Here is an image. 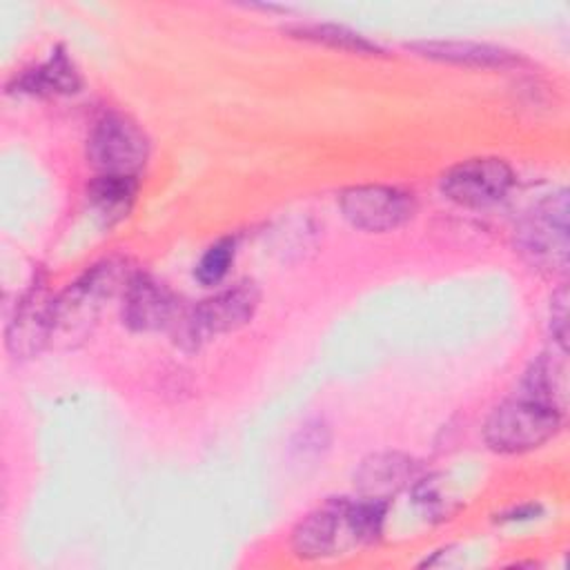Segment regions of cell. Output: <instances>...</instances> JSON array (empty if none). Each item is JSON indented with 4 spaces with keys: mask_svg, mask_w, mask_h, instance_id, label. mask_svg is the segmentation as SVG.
Masks as SVG:
<instances>
[{
    "mask_svg": "<svg viewBox=\"0 0 570 570\" xmlns=\"http://www.w3.org/2000/svg\"><path fill=\"white\" fill-rule=\"evenodd\" d=\"M514 249L537 272L563 276L568 272V191L539 200L514 229Z\"/></svg>",
    "mask_w": 570,
    "mask_h": 570,
    "instance_id": "6da1fadb",
    "label": "cell"
},
{
    "mask_svg": "<svg viewBox=\"0 0 570 570\" xmlns=\"http://www.w3.org/2000/svg\"><path fill=\"white\" fill-rule=\"evenodd\" d=\"M129 278L125 263L116 261H105L87 269L53 301V338H62L69 345L82 341L105 303L118 287H125Z\"/></svg>",
    "mask_w": 570,
    "mask_h": 570,
    "instance_id": "7a4b0ae2",
    "label": "cell"
},
{
    "mask_svg": "<svg viewBox=\"0 0 570 570\" xmlns=\"http://www.w3.org/2000/svg\"><path fill=\"white\" fill-rule=\"evenodd\" d=\"M561 414L557 407L517 392V396L490 412L483 425V439L490 450L501 454L530 452L559 432Z\"/></svg>",
    "mask_w": 570,
    "mask_h": 570,
    "instance_id": "3957f363",
    "label": "cell"
},
{
    "mask_svg": "<svg viewBox=\"0 0 570 570\" xmlns=\"http://www.w3.org/2000/svg\"><path fill=\"white\" fill-rule=\"evenodd\" d=\"M258 301V287L249 281L200 301L180 321H176L178 343L185 350H198L203 343L247 325L256 314Z\"/></svg>",
    "mask_w": 570,
    "mask_h": 570,
    "instance_id": "277c9868",
    "label": "cell"
},
{
    "mask_svg": "<svg viewBox=\"0 0 570 570\" xmlns=\"http://www.w3.org/2000/svg\"><path fill=\"white\" fill-rule=\"evenodd\" d=\"M87 156L102 176L138 178L149 156V138L127 114L107 111L91 127Z\"/></svg>",
    "mask_w": 570,
    "mask_h": 570,
    "instance_id": "5b68a950",
    "label": "cell"
},
{
    "mask_svg": "<svg viewBox=\"0 0 570 570\" xmlns=\"http://www.w3.org/2000/svg\"><path fill=\"white\" fill-rule=\"evenodd\" d=\"M361 546L352 521V499H330L309 512L292 532V548L301 559H323Z\"/></svg>",
    "mask_w": 570,
    "mask_h": 570,
    "instance_id": "8992f818",
    "label": "cell"
},
{
    "mask_svg": "<svg viewBox=\"0 0 570 570\" xmlns=\"http://www.w3.org/2000/svg\"><path fill=\"white\" fill-rule=\"evenodd\" d=\"M338 207L352 227L372 234L392 232L405 225L416 212V203L410 191L387 185H361L345 189L338 198Z\"/></svg>",
    "mask_w": 570,
    "mask_h": 570,
    "instance_id": "52a82bcc",
    "label": "cell"
},
{
    "mask_svg": "<svg viewBox=\"0 0 570 570\" xmlns=\"http://www.w3.org/2000/svg\"><path fill=\"white\" fill-rule=\"evenodd\" d=\"M510 187L512 169L501 158H470L450 167L441 178L443 196L468 209L497 205Z\"/></svg>",
    "mask_w": 570,
    "mask_h": 570,
    "instance_id": "ba28073f",
    "label": "cell"
},
{
    "mask_svg": "<svg viewBox=\"0 0 570 570\" xmlns=\"http://www.w3.org/2000/svg\"><path fill=\"white\" fill-rule=\"evenodd\" d=\"M53 301L40 283L20 298L7 327V347L13 356L31 358L53 338Z\"/></svg>",
    "mask_w": 570,
    "mask_h": 570,
    "instance_id": "9c48e42d",
    "label": "cell"
},
{
    "mask_svg": "<svg viewBox=\"0 0 570 570\" xmlns=\"http://www.w3.org/2000/svg\"><path fill=\"white\" fill-rule=\"evenodd\" d=\"M122 318L136 332H154L176 325V296L149 274H131L122 289Z\"/></svg>",
    "mask_w": 570,
    "mask_h": 570,
    "instance_id": "30bf717a",
    "label": "cell"
},
{
    "mask_svg": "<svg viewBox=\"0 0 570 570\" xmlns=\"http://www.w3.org/2000/svg\"><path fill=\"white\" fill-rule=\"evenodd\" d=\"M414 53L461 67H481V69H505L521 62L519 53L508 51L497 45L470 42V40H421L407 45Z\"/></svg>",
    "mask_w": 570,
    "mask_h": 570,
    "instance_id": "8fae6325",
    "label": "cell"
},
{
    "mask_svg": "<svg viewBox=\"0 0 570 570\" xmlns=\"http://www.w3.org/2000/svg\"><path fill=\"white\" fill-rule=\"evenodd\" d=\"M414 474V461L403 454H374L365 459L356 472V485L361 497L376 499V501H390L392 494H396L407 479Z\"/></svg>",
    "mask_w": 570,
    "mask_h": 570,
    "instance_id": "7c38bea8",
    "label": "cell"
},
{
    "mask_svg": "<svg viewBox=\"0 0 570 570\" xmlns=\"http://www.w3.org/2000/svg\"><path fill=\"white\" fill-rule=\"evenodd\" d=\"M78 87L80 76L62 49H56L40 67L16 78V91L31 96H67L76 94Z\"/></svg>",
    "mask_w": 570,
    "mask_h": 570,
    "instance_id": "4fadbf2b",
    "label": "cell"
},
{
    "mask_svg": "<svg viewBox=\"0 0 570 570\" xmlns=\"http://www.w3.org/2000/svg\"><path fill=\"white\" fill-rule=\"evenodd\" d=\"M566 352L559 350V354L546 352L541 354L530 370L523 376L521 383V394H528L532 399H539L559 412L566 407V396H568V381H566Z\"/></svg>",
    "mask_w": 570,
    "mask_h": 570,
    "instance_id": "5bb4252c",
    "label": "cell"
},
{
    "mask_svg": "<svg viewBox=\"0 0 570 570\" xmlns=\"http://www.w3.org/2000/svg\"><path fill=\"white\" fill-rule=\"evenodd\" d=\"M138 178L131 176H102L98 174L89 185V203L96 214L107 223L114 225L127 216L131 203L136 198Z\"/></svg>",
    "mask_w": 570,
    "mask_h": 570,
    "instance_id": "9a60e30c",
    "label": "cell"
},
{
    "mask_svg": "<svg viewBox=\"0 0 570 570\" xmlns=\"http://www.w3.org/2000/svg\"><path fill=\"white\" fill-rule=\"evenodd\" d=\"M294 38L301 40H309L316 45H325L332 49H341V51H350V53H361V56H381L383 49L367 40L365 36L341 27V24H296L292 29H287Z\"/></svg>",
    "mask_w": 570,
    "mask_h": 570,
    "instance_id": "2e32d148",
    "label": "cell"
},
{
    "mask_svg": "<svg viewBox=\"0 0 570 570\" xmlns=\"http://www.w3.org/2000/svg\"><path fill=\"white\" fill-rule=\"evenodd\" d=\"M234 254H236V240L232 236L218 238L214 245L207 247V252L196 263V269H194L196 281L203 285H218L227 276L234 263Z\"/></svg>",
    "mask_w": 570,
    "mask_h": 570,
    "instance_id": "e0dca14e",
    "label": "cell"
},
{
    "mask_svg": "<svg viewBox=\"0 0 570 570\" xmlns=\"http://www.w3.org/2000/svg\"><path fill=\"white\" fill-rule=\"evenodd\" d=\"M550 332H552V338L557 341L559 350H566V338H568V287L566 285H561L552 294Z\"/></svg>",
    "mask_w": 570,
    "mask_h": 570,
    "instance_id": "ac0fdd59",
    "label": "cell"
},
{
    "mask_svg": "<svg viewBox=\"0 0 570 570\" xmlns=\"http://www.w3.org/2000/svg\"><path fill=\"white\" fill-rule=\"evenodd\" d=\"M537 512H539V505H521L519 510L514 508L512 512H508V514H503V519L505 521H521V519H532V517H537Z\"/></svg>",
    "mask_w": 570,
    "mask_h": 570,
    "instance_id": "d6986e66",
    "label": "cell"
}]
</instances>
